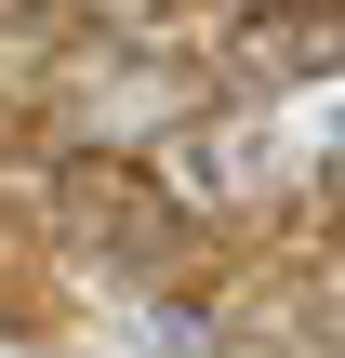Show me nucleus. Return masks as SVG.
<instances>
[{
	"mask_svg": "<svg viewBox=\"0 0 345 358\" xmlns=\"http://www.w3.org/2000/svg\"><path fill=\"white\" fill-rule=\"evenodd\" d=\"M213 66H226V93L345 80V0H239V13L213 27Z\"/></svg>",
	"mask_w": 345,
	"mask_h": 358,
	"instance_id": "f257e3e1",
	"label": "nucleus"
},
{
	"mask_svg": "<svg viewBox=\"0 0 345 358\" xmlns=\"http://www.w3.org/2000/svg\"><path fill=\"white\" fill-rule=\"evenodd\" d=\"M66 226H80L93 252H120V266H173V252H186V213H173L133 159H80V173H66Z\"/></svg>",
	"mask_w": 345,
	"mask_h": 358,
	"instance_id": "f03ea898",
	"label": "nucleus"
},
{
	"mask_svg": "<svg viewBox=\"0 0 345 358\" xmlns=\"http://www.w3.org/2000/svg\"><path fill=\"white\" fill-rule=\"evenodd\" d=\"M93 13H120V27H173V13H213V0H93Z\"/></svg>",
	"mask_w": 345,
	"mask_h": 358,
	"instance_id": "7ed1b4c3",
	"label": "nucleus"
}]
</instances>
